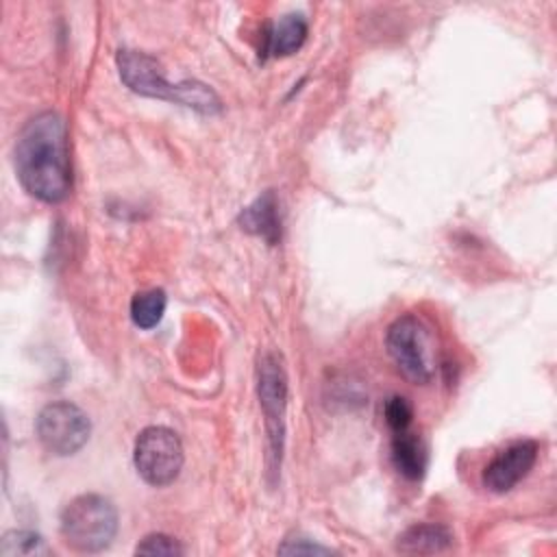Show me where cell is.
Instances as JSON below:
<instances>
[{
    "label": "cell",
    "instance_id": "cell-5",
    "mask_svg": "<svg viewBox=\"0 0 557 557\" xmlns=\"http://www.w3.org/2000/svg\"><path fill=\"white\" fill-rule=\"evenodd\" d=\"M257 394L268 431L270 472H278L285 444V409H287V372L283 357L263 352L257 363Z\"/></svg>",
    "mask_w": 557,
    "mask_h": 557
},
{
    "label": "cell",
    "instance_id": "cell-6",
    "mask_svg": "<svg viewBox=\"0 0 557 557\" xmlns=\"http://www.w3.org/2000/svg\"><path fill=\"white\" fill-rule=\"evenodd\" d=\"M185 455L178 435L168 426H146L133 448V463L139 476L152 487H165L181 474Z\"/></svg>",
    "mask_w": 557,
    "mask_h": 557
},
{
    "label": "cell",
    "instance_id": "cell-13",
    "mask_svg": "<svg viewBox=\"0 0 557 557\" xmlns=\"http://www.w3.org/2000/svg\"><path fill=\"white\" fill-rule=\"evenodd\" d=\"M168 307V296L163 289L152 287V289H144L137 292L131 300V320L135 326L139 329H154Z\"/></svg>",
    "mask_w": 557,
    "mask_h": 557
},
{
    "label": "cell",
    "instance_id": "cell-10",
    "mask_svg": "<svg viewBox=\"0 0 557 557\" xmlns=\"http://www.w3.org/2000/svg\"><path fill=\"white\" fill-rule=\"evenodd\" d=\"M389 453H392L394 468L407 481H420L424 476V470H426V463H429V455H426L424 442L416 433H409V431L394 433Z\"/></svg>",
    "mask_w": 557,
    "mask_h": 557
},
{
    "label": "cell",
    "instance_id": "cell-8",
    "mask_svg": "<svg viewBox=\"0 0 557 557\" xmlns=\"http://www.w3.org/2000/svg\"><path fill=\"white\" fill-rule=\"evenodd\" d=\"M537 444L533 440H518L507 448L498 450L492 461L483 468V487L494 494L513 490L535 466Z\"/></svg>",
    "mask_w": 557,
    "mask_h": 557
},
{
    "label": "cell",
    "instance_id": "cell-9",
    "mask_svg": "<svg viewBox=\"0 0 557 557\" xmlns=\"http://www.w3.org/2000/svg\"><path fill=\"white\" fill-rule=\"evenodd\" d=\"M237 220H239V226L246 233L261 237L270 246L278 244V239H281V211H278V198L272 189L263 191L246 209H242Z\"/></svg>",
    "mask_w": 557,
    "mask_h": 557
},
{
    "label": "cell",
    "instance_id": "cell-14",
    "mask_svg": "<svg viewBox=\"0 0 557 557\" xmlns=\"http://www.w3.org/2000/svg\"><path fill=\"white\" fill-rule=\"evenodd\" d=\"M0 555L2 557H39V555H50V548L46 546L39 533L13 529L2 535Z\"/></svg>",
    "mask_w": 557,
    "mask_h": 557
},
{
    "label": "cell",
    "instance_id": "cell-17",
    "mask_svg": "<svg viewBox=\"0 0 557 557\" xmlns=\"http://www.w3.org/2000/svg\"><path fill=\"white\" fill-rule=\"evenodd\" d=\"M278 553L283 555H313V553H331V548L326 546H320L315 542H311L309 537H302V535H296V537H287L281 546H278Z\"/></svg>",
    "mask_w": 557,
    "mask_h": 557
},
{
    "label": "cell",
    "instance_id": "cell-3",
    "mask_svg": "<svg viewBox=\"0 0 557 557\" xmlns=\"http://www.w3.org/2000/svg\"><path fill=\"white\" fill-rule=\"evenodd\" d=\"M117 533V511L100 494H81L61 511V535L78 553L104 550Z\"/></svg>",
    "mask_w": 557,
    "mask_h": 557
},
{
    "label": "cell",
    "instance_id": "cell-4",
    "mask_svg": "<svg viewBox=\"0 0 557 557\" xmlns=\"http://www.w3.org/2000/svg\"><path fill=\"white\" fill-rule=\"evenodd\" d=\"M385 348L407 381L416 385L433 381L435 342L429 324L420 315L405 313L396 318L385 333Z\"/></svg>",
    "mask_w": 557,
    "mask_h": 557
},
{
    "label": "cell",
    "instance_id": "cell-7",
    "mask_svg": "<svg viewBox=\"0 0 557 557\" xmlns=\"http://www.w3.org/2000/svg\"><path fill=\"white\" fill-rule=\"evenodd\" d=\"M35 431L48 453L57 457H67L78 453L87 444L91 422L78 405L70 400H57L39 411L35 420Z\"/></svg>",
    "mask_w": 557,
    "mask_h": 557
},
{
    "label": "cell",
    "instance_id": "cell-12",
    "mask_svg": "<svg viewBox=\"0 0 557 557\" xmlns=\"http://www.w3.org/2000/svg\"><path fill=\"white\" fill-rule=\"evenodd\" d=\"M453 533L442 524H413L398 535L396 548L405 555H433L450 548Z\"/></svg>",
    "mask_w": 557,
    "mask_h": 557
},
{
    "label": "cell",
    "instance_id": "cell-1",
    "mask_svg": "<svg viewBox=\"0 0 557 557\" xmlns=\"http://www.w3.org/2000/svg\"><path fill=\"white\" fill-rule=\"evenodd\" d=\"M15 174L37 200L54 205L72 189L67 126L57 111L33 115L15 141Z\"/></svg>",
    "mask_w": 557,
    "mask_h": 557
},
{
    "label": "cell",
    "instance_id": "cell-15",
    "mask_svg": "<svg viewBox=\"0 0 557 557\" xmlns=\"http://www.w3.org/2000/svg\"><path fill=\"white\" fill-rule=\"evenodd\" d=\"M383 416H385L387 426L394 433H400V431L409 429V424L413 420V407H411V403L405 396H389L385 400Z\"/></svg>",
    "mask_w": 557,
    "mask_h": 557
},
{
    "label": "cell",
    "instance_id": "cell-16",
    "mask_svg": "<svg viewBox=\"0 0 557 557\" xmlns=\"http://www.w3.org/2000/svg\"><path fill=\"white\" fill-rule=\"evenodd\" d=\"M135 553L137 555H165V557H176V555H183V546L165 535V533H150L146 535L137 546H135Z\"/></svg>",
    "mask_w": 557,
    "mask_h": 557
},
{
    "label": "cell",
    "instance_id": "cell-11",
    "mask_svg": "<svg viewBox=\"0 0 557 557\" xmlns=\"http://www.w3.org/2000/svg\"><path fill=\"white\" fill-rule=\"evenodd\" d=\"M307 30L309 28L302 13H287L268 28L263 52L270 57H289L302 48Z\"/></svg>",
    "mask_w": 557,
    "mask_h": 557
},
{
    "label": "cell",
    "instance_id": "cell-2",
    "mask_svg": "<svg viewBox=\"0 0 557 557\" xmlns=\"http://www.w3.org/2000/svg\"><path fill=\"white\" fill-rule=\"evenodd\" d=\"M117 72L122 83L139 94V96H148V98H159V100H170L189 109H196L200 113H218L222 109L218 94L198 81H183L172 85L165 78L163 65L139 50H120L117 52Z\"/></svg>",
    "mask_w": 557,
    "mask_h": 557
}]
</instances>
